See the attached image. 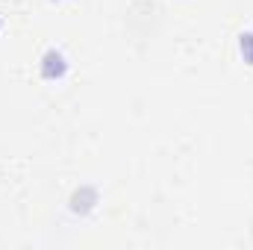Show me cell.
<instances>
[{
  "instance_id": "6da1fadb",
  "label": "cell",
  "mask_w": 253,
  "mask_h": 250,
  "mask_svg": "<svg viewBox=\"0 0 253 250\" xmlns=\"http://www.w3.org/2000/svg\"><path fill=\"white\" fill-rule=\"evenodd\" d=\"M65 71H68V65H65V56L59 50H50L47 56H44V65H42V74L47 77V80H59Z\"/></svg>"
},
{
  "instance_id": "7a4b0ae2",
  "label": "cell",
  "mask_w": 253,
  "mask_h": 250,
  "mask_svg": "<svg viewBox=\"0 0 253 250\" xmlns=\"http://www.w3.org/2000/svg\"><path fill=\"white\" fill-rule=\"evenodd\" d=\"M242 53H245V59L253 65V33H245V36H242Z\"/></svg>"
}]
</instances>
